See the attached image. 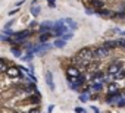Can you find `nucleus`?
I'll return each mask as SVG.
<instances>
[{"label":"nucleus","instance_id":"12","mask_svg":"<svg viewBox=\"0 0 125 113\" xmlns=\"http://www.w3.org/2000/svg\"><path fill=\"white\" fill-rule=\"evenodd\" d=\"M102 90H103V84H100V82H91V85L88 87V91H91V93H99Z\"/></svg>","mask_w":125,"mask_h":113},{"label":"nucleus","instance_id":"14","mask_svg":"<svg viewBox=\"0 0 125 113\" xmlns=\"http://www.w3.org/2000/svg\"><path fill=\"white\" fill-rule=\"evenodd\" d=\"M65 44H66V41H65L63 38H56L54 43H53V47H56V48H62V47H65Z\"/></svg>","mask_w":125,"mask_h":113},{"label":"nucleus","instance_id":"6","mask_svg":"<svg viewBox=\"0 0 125 113\" xmlns=\"http://www.w3.org/2000/svg\"><path fill=\"white\" fill-rule=\"evenodd\" d=\"M53 27H54V22H53V21H44V22L38 27V31H40L41 34H44V32L52 31V29H53Z\"/></svg>","mask_w":125,"mask_h":113},{"label":"nucleus","instance_id":"32","mask_svg":"<svg viewBox=\"0 0 125 113\" xmlns=\"http://www.w3.org/2000/svg\"><path fill=\"white\" fill-rule=\"evenodd\" d=\"M91 110H93L94 113H100V112H99V109H97V107H94V106H91Z\"/></svg>","mask_w":125,"mask_h":113},{"label":"nucleus","instance_id":"24","mask_svg":"<svg viewBox=\"0 0 125 113\" xmlns=\"http://www.w3.org/2000/svg\"><path fill=\"white\" fill-rule=\"evenodd\" d=\"M72 37H74V32H72V31H68V32H66V34H65L63 37H62V38H63L65 41H68V40H71Z\"/></svg>","mask_w":125,"mask_h":113},{"label":"nucleus","instance_id":"7","mask_svg":"<svg viewBox=\"0 0 125 113\" xmlns=\"http://www.w3.org/2000/svg\"><path fill=\"white\" fill-rule=\"evenodd\" d=\"M6 74H8V76H10V78H21V76H22L19 66H9V69H8Z\"/></svg>","mask_w":125,"mask_h":113},{"label":"nucleus","instance_id":"9","mask_svg":"<svg viewBox=\"0 0 125 113\" xmlns=\"http://www.w3.org/2000/svg\"><path fill=\"white\" fill-rule=\"evenodd\" d=\"M66 75H68V78H78L81 74H80V69L77 66H68L66 68Z\"/></svg>","mask_w":125,"mask_h":113},{"label":"nucleus","instance_id":"1","mask_svg":"<svg viewBox=\"0 0 125 113\" xmlns=\"http://www.w3.org/2000/svg\"><path fill=\"white\" fill-rule=\"evenodd\" d=\"M75 59L93 60V59H94V48H90V47H84V48H81V50L75 54Z\"/></svg>","mask_w":125,"mask_h":113},{"label":"nucleus","instance_id":"8","mask_svg":"<svg viewBox=\"0 0 125 113\" xmlns=\"http://www.w3.org/2000/svg\"><path fill=\"white\" fill-rule=\"evenodd\" d=\"M31 35H32V34H31V29H24V31H18V32L13 34L15 38H19V40H22V41H25V40L30 38Z\"/></svg>","mask_w":125,"mask_h":113},{"label":"nucleus","instance_id":"21","mask_svg":"<svg viewBox=\"0 0 125 113\" xmlns=\"http://www.w3.org/2000/svg\"><path fill=\"white\" fill-rule=\"evenodd\" d=\"M12 54L15 56V57H19V59L24 56V54H22V51H21L19 48H15V47H12Z\"/></svg>","mask_w":125,"mask_h":113},{"label":"nucleus","instance_id":"26","mask_svg":"<svg viewBox=\"0 0 125 113\" xmlns=\"http://www.w3.org/2000/svg\"><path fill=\"white\" fill-rule=\"evenodd\" d=\"M116 43H118V47L125 48V38H118V40H116Z\"/></svg>","mask_w":125,"mask_h":113},{"label":"nucleus","instance_id":"3","mask_svg":"<svg viewBox=\"0 0 125 113\" xmlns=\"http://www.w3.org/2000/svg\"><path fill=\"white\" fill-rule=\"evenodd\" d=\"M122 69H124V68H122V63H121V62H113L112 65H109V68L106 69V72H107V75L115 76V75H118Z\"/></svg>","mask_w":125,"mask_h":113},{"label":"nucleus","instance_id":"19","mask_svg":"<svg viewBox=\"0 0 125 113\" xmlns=\"http://www.w3.org/2000/svg\"><path fill=\"white\" fill-rule=\"evenodd\" d=\"M8 69H9V66L6 63V60L5 59H0V71H2V72H8Z\"/></svg>","mask_w":125,"mask_h":113},{"label":"nucleus","instance_id":"27","mask_svg":"<svg viewBox=\"0 0 125 113\" xmlns=\"http://www.w3.org/2000/svg\"><path fill=\"white\" fill-rule=\"evenodd\" d=\"M124 76H125V71L122 69V71H121V72H119L118 75H115V76H112V78H113V79H122Z\"/></svg>","mask_w":125,"mask_h":113},{"label":"nucleus","instance_id":"16","mask_svg":"<svg viewBox=\"0 0 125 113\" xmlns=\"http://www.w3.org/2000/svg\"><path fill=\"white\" fill-rule=\"evenodd\" d=\"M53 37V34H52V31H49V32H44V34H41L40 35V41L41 43H49V40Z\"/></svg>","mask_w":125,"mask_h":113},{"label":"nucleus","instance_id":"18","mask_svg":"<svg viewBox=\"0 0 125 113\" xmlns=\"http://www.w3.org/2000/svg\"><path fill=\"white\" fill-rule=\"evenodd\" d=\"M97 15H100V16H103V18H106V16H112L113 13L109 10V9H100V10H97Z\"/></svg>","mask_w":125,"mask_h":113},{"label":"nucleus","instance_id":"10","mask_svg":"<svg viewBox=\"0 0 125 113\" xmlns=\"http://www.w3.org/2000/svg\"><path fill=\"white\" fill-rule=\"evenodd\" d=\"M44 78H46V84H47V87H49V90H50V91H54V82H53V74H52L50 71H47V72H46V75H44Z\"/></svg>","mask_w":125,"mask_h":113},{"label":"nucleus","instance_id":"34","mask_svg":"<svg viewBox=\"0 0 125 113\" xmlns=\"http://www.w3.org/2000/svg\"><path fill=\"white\" fill-rule=\"evenodd\" d=\"M37 2H38V0H32V5H35V3H37Z\"/></svg>","mask_w":125,"mask_h":113},{"label":"nucleus","instance_id":"13","mask_svg":"<svg viewBox=\"0 0 125 113\" xmlns=\"http://www.w3.org/2000/svg\"><path fill=\"white\" fill-rule=\"evenodd\" d=\"M103 46H104L106 48H109V50H112V48H118V43H116V40H107V41L103 43Z\"/></svg>","mask_w":125,"mask_h":113},{"label":"nucleus","instance_id":"35","mask_svg":"<svg viewBox=\"0 0 125 113\" xmlns=\"http://www.w3.org/2000/svg\"><path fill=\"white\" fill-rule=\"evenodd\" d=\"M84 113H87V112H85V110H84Z\"/></svg>","mask_w":125,"mask_h":113},{"label":"nucleus","instance_id":"36","mask_svg":"<svg viewBox=\"0 0 125 113\" xmlns=\"http://www.w3.org/2000/svg\"><path fill=\"white\" fill-rule=\"evenodd\" d=\"M124 21H125V18H124Z\"/></svg>","mask_w":125,"mask_h":113},{"label":"nucleus","instance_id":"30","mask_svg":"<svg viewBox=\"0 0 125 113\" xmlns=\"http://www.w3.org/2000/svg\"><path fill=\"white\" fill-rule=\"evenodd\" d=\"M34 27H40L37 21H34V22H31V28H34Z\"/></svg>","mask_w":125,"mask_h":113},{"label":"nucleus","instance_id":"31","mask_svg":"<svg viewBox=\"0 0 125 113\" xmlns=\"http://www.w3.org/2000/svg\"><path fill=\"white\" fill-rule=\"evenodd\" d=\"M49 6L50 8H54V0H49Z\"/></svg>","mask_w":125,"mask_h":113},{"label":"nucleus","instance_id":"25","mask_svg":"<svg viewBox=\"0 0 125 113\" xmlns=\"http://www.w3.org/2000/svg\"><path fill=\"white\" fill-rule=\"evenodd\" d=\"M85 13H87V15H97V10H96L94 8H87V9H85Z\"/></svg>","mask_w":125,"mask_h":113},{"label":"nucleus","instance_id":"11","mask_svg":"<svg viewBox=\"0 0 125 113\" xmlns=\"http://www.w3.org/2000/svg\"><path fill=\"white\" fill-rule=\"evenodd\" d=\"M90 5H91V8H94L96 10H100V9L104 8V2H103V0H90Z\"/></svg>","mask_w":125,"mask_h":113},{"label":"nucleus","instance_id":"28","mask_svg":"<svg viewBox=\"0 0 125 113\" xmlns=\"http://www.w3.org/2000/svg\"><path fill=\"white\" fill-rule=\"evenodd\" d=\"M75 113H84V109L83 107H75Z\"/></svg>","mask_w":125,"mask_h":113},{"label":"nucleus","instance_id":"22","mask_svg":"<svg viewBox=\"0 0 125 113\" xmlns=\"http://www.w3.org/2000/svg\"><path fill=\"white\" fill-rule=\"evenodd\" d=\"M32 56H34L32 53H27L25 56H22V57H21V59H22L24 62H31V60H32Z\"/></svg>","mask_w":125,"mask_h":113},{"label":"nucleus","instance_id":"4","mask_svg":"<svg viewBox=\"0 0 125 113\" xmlns=\"http://www.w3.org/2000/svg\"><path fill=\"white\" fill-rule=\"evenodd\" d=\"M52 47H53V44L41 43V44H38V46H34V47H32V54H43L44 51H49Z\"/></svg>","mask_w":125,"mask_h":113},{"label":"nucleus","instance_id":"20","mask_svg":"<svg viewBox=\"0 0 125 113\" xmlns=\"http://www.w3.org/2000/svg\"><path fill=\"white\" fill-rule=\"evenodd\" d=\"M31 15L37 18V16L40 15V6H35V5H32V6H31Z\"/></svg>","mask_w":125,"mask_h":113},{"label":"nucleus","instance_id":"5","mask_svg":"<svg viewBox=\"0 0 125 113\" xmlns=\"http://www.w3.org/2000/svg\"><path fill=\"white\" fill-rule=\"evenodd\" d=\"M109 54V48H106L104 46H99L94 48V59H103Z\"/></svg>","mask_w":125,"mask_h":113},{"label":"nucleus","instance_id":"15","mask_svg":"<svg viewBox=\"0 0 125 113\" xmlns=\"http://www.w3.org/2000/svg\"><path fill=\"white\" fill-rule=\"evenodd\" d=\"M65 24H66V27H68L71 31L77 29V24L74 22V19H71V18H65Z\"/></svg>","mask_w":125,"mask_h":113},{"label":"nucleus","instance_id":"33","mask_svg":"<svg viewBox=\"0 0 125 113\" xmlns=\"http://www.w3.org/2000/svg\"><path fill=\"white\" fill-rule=\"evenodd\" d=\"M28 113H38V110H37V109H32V110H30Z\"/></svg>","mask_w":125,"mask_h":113},{"label":"nucleus","instance_id":"23","mask_svg":"<svg viewBox=\"0 0 125 113\" xmlns=\"http://www.w3.org/2000/svg\"><path fill=\"white\" fill-rule=\"evenodd\" d=\"M78 98H80V101H81V103H85V101L90 98V95H88V93H83Z\"/></svg>","mask_w":125,"mask_h":113},{"label":"nucleus","instance_id":"29","mask_svg":"<svg viewBox=\"0 0 125 113\" xmlns=\"http://www.w3.org/2000/svg\"><path fill=\"white\" fill-rule=\"evenodd\" d=\"M18 10H19V9H13V10H10V12H9V16H12V15H15V13L18 12Z\"/></svg>","mask_w":125,"mask_h":113},{"label":"nucleus","instance_id":"2","mask_svg":"<svg viewBox=\"0 0 125 113\" xmlns=\"http://www.w3.org/2000/svg\"><path fill=\"white\" fill-rule=\"evenodd\" d=\"M68 81H69V87L72 90H77V88H80V87H83L85 84V76L80 75L78 78H68Z\"/></svg>","mask_w":125,"mask_h":113},{"label":"nucleus","instance_id":"17","mask_svg":"<svg viewBox=\"0 0 125 113\" xmlns=\"http://www.w3.org/2000/svg\"><path fill=\"white\" fill-rule=\"evenodd\" d=\"M116 91H119L118 82H109V85H107V94L109 93H116Z\"/></svg>","mask_w":125,"mask_h":113}]
</instances>
